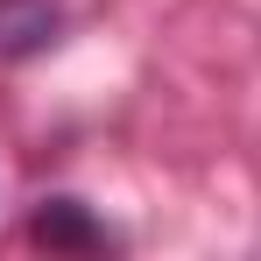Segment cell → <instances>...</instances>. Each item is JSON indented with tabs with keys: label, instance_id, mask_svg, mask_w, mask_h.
Wrapping results in <instances>:
<instances>
[{
	"label": "cell",
	"instance_id": "6da1fadb",
	"mask_svg": "<svg viewBox=\"0 0 261 261\" xmlns=\"http://www.w3.org/2000/svg\"><path fill=\"white\" fill-rule=\"evenodd\" d=\"M57 36V0H0V57H29Z\"/></svg>",
	"mask_w": 261,
	"mask_h": 261
}]
</instances>
